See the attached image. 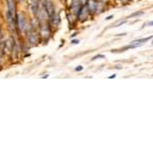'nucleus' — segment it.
Here are the masks:
<instances>
[{"label": "nucleus", "mask_w": 153, "mask_h": 153, "mask_svg": "<svg viewBox=\"0 0 153 153\" xmlns=\"http://www.w3.org/2000/svg\"><path fill=\"white\" fill-rule=\"evenodd\" d=\"M71 43H73V44H78L79 41H78V40H73V41H71Z\"/></svg>", "instance_id": "9b49d317"}, {"label": "nucleus", "mask_w": 153, "mask_h": 153, "mask_svg": "<svg viewBox=\"0 0 153 153\" xmlns=\"http://www.w3.org/2000/svg\"><path fill=\"white\" fill-rule=\"evenodd\" d=\"M115 77H117V75H110L109 77V79H114Z\"/></svg>", "instance_id": "ddd939ff"}, {"label": "nucleus", "mask_w": 153, "mask_h": 153, "mask_svg": "<svg viewBox=\"0 0 153 153\" xmlns=\"http://www.w3.org/2000/svg\"><path fill=\"white\" fill-rule=\"evenodd\" d=\"M142 14H144V12L143 11H136V12H134V13H132L131 15H130L129 17H134V16H138V15H142Z\"/></svg>", "instance_id": "423d86ee"}, {"label": "nucleus", "mask_w": 153, "mask_h": 153, "mask_svg": "<svg viewBox=\"0 0 153 153\" xmlns=\"http://www.w3.org/2000/svg\"><path fill=\"white\" fill-rule=\"evenodd\" d=\"M40 32H41V35L42 37H44V38H48L50 35V30H49V27L46 26V25H42L41 28H40Z\"/></svg>", "instance_id": "7ed1b4c3"}, {"label": "nucleus", "mask_w": 153, "mask_h": 153, "mask_svg": "<svg viewBox=\"0 0 153 153\" xmlns=\"http://www.w3.org/2000/svg\"><path fill=\"white\" fill-rule=\"evenodd\" d=\"M152 44H153V41H152Z\"/></svg>", "instance_id": "dca6fc26"}, {"label": "nucleus", "mask_w": 153, "mask_h": 153, "mask_svg": "<svg viewBox=\"0 0 153 153\" xmlns=\"http://www.w3.org/2000/svg\"><path fill=\"white\" fill-rule=\"evenodd\" d=\"M24 1H26V0H19V2H24Z\"/></svg>", "instance_id": "4468645a"}, {"label": "nucleus", "mask_w": 153, "mask_h": 153, "mask_svg": "<svg viewBox=\"0 0 153 153\" xmlns=\"http://www.w3.org/2000/svg\"><path fill=\"white\" fill-rule=\"evenodd\" d=\"M1 40H2V33H1V29H0V44H1Z\"/></svg>", "instance_id": "1a4fd4ad"}, {"label": "nucleus", "mask_w": 153, "mask_h": 153, "mask_svg": "<svg viewBox=\"0 0 153 153\" xmlns=\"http://www.w3.org/2000/svg\"><path fill=\"white\" fill-rule=\"evenodd\" d=\"M16 26L19 27L21 31H26L27 29V22H26V19H25L24 14L22 13H19L16 16Z\"/></svg>", "instance_id": "f03ea898"}, {"label": "nucleus", "mask_w": 153, "mask_h": 153, "mask_svg": "<svg viewBox=\"0 0 153 153\" xmlns=\"http://www.w3.org/2000/svg\"><path fill=\"white\" fill-rule=\"evenodd\" d=\"M87 7H88V10H90L91 12H94V11H96V8H97L96 1H95V0H88Z\"/></svg>", "instance_id": "20e7f679"}, {"label": "nucleus", "mask_w": 153, "mask_h": 153, "mask_svg": "<svg viewBox=\"0 0 153 153\" xmlns=\"http://www.w3.org/2000/svg\"><path fill=\"white\" fill-rule=\"evenodd\" d=\"M7 1V10H6V19L11 29L14 28L16 23V13H15V3L14 0H6Z\"/></svg>", "instance_id": "f257e3e1"}, {"label": "nucleus", "mask_w": 153, "mask_h": 153, "mask_svg": "<svg viewBox=\"0 0 153 153\" xmlns=\"http://www.w3.org/2000/svg\"><path fill=\"white\" fill-rule=\"evenodd\" d=\"M111 19H113V16H112V15H109V16H107V17H106V20H107V21L111 20Z\"/></svg>", "instance_id": "9d476101"}, {"label": "nucleus", "mask_w": 153, "mask_h": 153, "mask_svg": "<svg viewBox=\"0 0 153 153\" xmlns=\"http://www.w3.org/2000/svg\"><path fill=\"white\" fill-rule=\"evenodd\" d=\"M0 61H1V50H0Z\"/></svg>", "instance_id": "2eb2a0df"}, {"label": "nucleus", "mask_w": 153, "mask_h": 153, "mask_svg": "<svg viewBox=\"0 0 153 153\" xmlns=\"http://www.w3.org/2000/svg\"><path fill=\"white\" fill-rule=\"evenodd\" d=\"M97 58H104V55H101V54H99V55H96L94 56L92 58V60H95V59H97Z\"/></svg>", "instance_id": "0eeeda50"}, {"label": "nucleus", "mask_w": 153, "mask_h": 153, "mask_svg": "<svg viewBox=\"0 0 153 153\" xmlns=\"http://www.w3.org/2000/svg\"><path fill=\"white\" fill-rule=\"evenodd\" d=\"M147 26H153V21L152 22H149L148 24H147Z\"/></svg>", "instance_id": "f8f14e48"}, {"label": "nucleus", "mask_w": 153, "mask_h": 153, "mask_svg": "<svg viewBox=\"0 0 153 153\" xmlns=\"http://www.w3.org/2000/svg\"><path fill=\"white\" fill-rule=\"evenodd\" d=\"M82 69H83V67H81V65H80V67H77V69H75V71H82Z\"/></svg>", "instance_id": "6e6552de"}, {"label": "nucleus", "mask_w": 153, "mask_h": 153, "mask_svg": "<svg viewBox=\"0 0 153 153\" xmlns=\"http://www.w3.org/2000/svg\"><path fill=\"white\" fill-rule=\"evenodd\" d=\"M29 41H30V44H36L37 41H38V36H37L35 33H31L29 35Z\"/></svg>", "instance_id": "39448f33"}]
</instances>
